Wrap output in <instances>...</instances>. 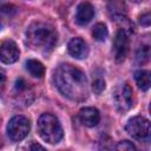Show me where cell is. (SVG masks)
Returning <instances> with one entry per match:
<instances>
[{
  "label": "cell",
  "mask_w": 151,
  "mask_h": 151,
  "mask_svg": "<svg viewBox=\"0 0 151 151\" xmlns=\"http://www.w3.org/2000/svg\"><path fill=\"white\" fill-rule=\"evenodd\" d=\"M53 80L63 96L80 101L87 97V80L84 72L71 64H61L53 73Z\"/></svg>",
  "instance_id": "6da1fadb"
},
{
  "label": "cell",
  "mask_w": 151,
  "mask_h": 151,
  "mask_svg": "<svg viewBox=\"0 0 151 151\" xmlns=\"http://www.w3.org/2000/svg\"><path fill=\"white\" fill-rule=\"evenodd\" d=\"M26 39L33 50L48 52L54 47L58 34L52 25L45 21H34L26 31Z\"/></svg>",
  "instance_id": "7a4b0ae2"
},
{
  "label": "cell",
  "mask_w": 151,
  "mask_h": 151,
  "mask_svg": "<svg viewBox=\"0 0 151 151\" xmlns=\"http://www.w3.org/2000/svg\"><path fill=\"white\" fill-rule=\"evenodd\" d=\"M38 131L40 137L50 143H59L63 138V127L58 118L52 113H42L38 119Z\"/></svg>",
  "instance_id": "3957f363"
},
{
  "label": "cell",
  "mask_w": 151,
  "mask_h": 151,
  "mask_svg": "<svg viewBox=\"0 0 151 151\" xmlns=\"http://www.w3.org/2000/svg\"><path fill=\"white\" fill-rule=\"evenodd\" d=\"M126 132L134 139L139 142H149L151 137V125L150 122L140 116L131 118L125 126Z\"/></svg>",
  "instance_id": "277c9868"
},
{
  "label": "cell",
  "mask_w": 151,
  "mask_h": 151,
  "mask_svg": "<svg viewBox=\"0 0 151 151\" xmlns=\"http://www.w3.org/2000/svg\"><path fill=\"white\" fill-rule=\"evenodd\" d=\"M29 120L24 116H14L7 124V134L11 140L20 142L29 132Z\"/></svg>",
  "instance_id": "5b68a950"
},
{
  "label": "cell",
  "mask_w": 151,
  "mask_h": 151,
  "mask_svg": "<svg viewBox=\"0 0 151 151\" xmlns=\"http://www.w3.org/2000/svg\"><path fill=\"white\" fill-rule=\"evenodd\" d=\"M116 107L120 112H126L133 106V92L129 84H119L113 92Z\"/></svg>",
  "instance_id": "8992f818"
},
{
  "label": "cell",
  "mask_w": 151,
  "mask_h": 151,
  "mask_svg": "<svg viewBox=\"0 0 151 151\" xmlns=\"http://www.w3.org/2000/svg\"><path fill=\"white\" fill-rule=\"evenodd\" d=\"M113 51H114V58L118 63L123 61L129 52V38L126 32L120 28L116 33L114 40H113Z\"/></svg>",
  "instance_id": "52a82bcc"
},
{
  "label": "cell",
  "mask_w": 151,
  "mask_h": 151,
  "mask_svg": "<svg viewBox=\"0 0 151 151\" xmlns=\"http://www.w3.org/2000/svg\"><path fill=\"white\" fill-rule=\"evenodd\" d=\"M20 51L18 45L12 40H5L0 45V61L4 64H13L19 59Z\"/></svg>",
  "instance_id": "ba28073f"
},
{
  "label": "cell",
  "mask_w": 151,
  "mask_h": 151,
  "mask_svg": "<svg viewBox=\"0 0 151 151\" xmlns=\"http://www.w3.org/2000/svg\"><path fill=\"white\" fill-rule=\"evenodd\" d=\"M67 50H68V53L76 59H84L88 54L87 44L81 38L71 39L68 45H67Z\"/></svg>",
  "instance_id": "9c48e42d"
},
{
  "label": "cell",
  "mask_w": 151,
  "mask_h": 151,
  "mask_svg": "<svg viewBox=\"0 0 151 151\" xmlns=\"http://www.w3.org/2000/svg\"><path fill=\"white\" fill-rule=\"evenodd\" d=\"M93 15H94V8H93V6L90 2L85 1V2H81L77 7L76 21L79 25H86V24H88L92 20Z\"/></svg>",
  "instance_id": "30bf717a"
},
{
  "label": "cell",
  "mask_w": 151,
  "mask_h": 151,
  "mask_svg": "<svg viewBox=\"0 0 151 151\" xmlns=\"http://www.w3.org/2000/svg\"><path fill=\"white\" fill-rule=\"evenodd\" d=\"M79 119L85 126L92 127L99 123L100 114L99 111L94 107H83L79 111Z\"/></svg>",
  "instance_id": "8fae6325"
},
{
  "label": "cell",
  "mask_w": 151,
  "mask_h": 151,
  "mask_svg": "<svg viewBox=\"0 0 151 151\" xmlns=\"http://www.w3.org/2000/svg\"><path fill=\"white\" fill-rule=\"evenodd\" d=\"M25 65H26V70L34 78H42V76L45 74V67H44V65L40 61L35 60V59H28Z\"/></svg>",
  "instance_id": "7c38bea8"
},
{
  "label": "cell",
  "mask_w": 151,
  "mask_h": 151,
  "mask_svg": "<svg viewBox=\"0 0 151 151\" xmlns=\"http://www.w3.org/2000/svg\"><path fill=\"white\" fill-rule=\"evenodd\" d=\"M134 79L138 85V87L143 91H146L150 88L151 80H150V72L145 70H139L134 73Z\"/></svg>",
  "instance_id": "4fadbf2b"
},
{
  "label": "cell",
  "mask_w": 151,
  "mask_h": 151,
  "mask_svg": "<svg viewBox=\"0 0 151 151\" xmlns=\"http://www.w3.org/2000/svg\"><path fill=\"white\" fill-rule=\"evenodd\" d=\"M107 34H109V32H107V28H106V26H105L104 24L99 22V24H97V25L93 26L92 35H93V38H94L96 40H98V41H104V40L107 38Z\"/></svg>",
  "instance_id": "5bb4252c"
},
{
  "label": "cell",
  "mask_w": 151,
  "mask_h": 151,
  "mask_svg": "<svg viewBox=\"0 0 151 151\" xmlns=\"http://www.w3.org/2000/svg\"><path fill=\"white\" fill-rule=\"evenodd\" d=\"M149 58H150V46L149 45L142 46L137 53V61L140 64H144L149 60Z\"/></svg>",
  "instance_id": "9a60e30c"
},
{
  "label": "cell",
  "mask_w": 151,
  "mask_h": 151,
  "mask_svg": "<svg viewBox=\"0 0 151 151\" xmlns=\"http://www.w3.org/2000/svg\"><path fill=\"white\" fill-rule=\"evenodd\" d=\"M116 149H117V150H120V151H133V150H136L134 145H133L131 142H129V140L119 142V143L117 144Z\"/></svg>",
  "instance_id": "2e32d148"
},
{
  "label": "cell",
  "mask_w": 151,
  "mask_h": 151,
  "mask_svg": "<svg viewBox=\"0 0 151 151\" xmlns=\"http://www.w3.org/2000/svg\"><path fill=\"white\" fill-rule=\"evenodd\" d=\"M105 88V81L103 79H96L92 84V90L96 93H101Z\"/></svg>",
  "instance_id": "e0dca14e"
},
{
  "label": "cell",
  "mask_w": 151,
  "mask_h": 151,
  "mask_svg": "<svg viewBox=\"0 0 151 151\" xmlns=\"http://www.w3.org/2000/svg\"><path fill=\"white\" fill-rule=\"evenodd\" d=\"M139 24L142 26H150L151 24V15H150V12H145L143 13L140 17H139Z\"/></svg>",
  "instance_id": "ac0fdd59"
},
{
  "label": "cell",
  "mask_w": 151,
  "mask_h": 151,
  "mask_svg": "<svg viewBox=\"0 0 151 151\" xmlns=\"http://www.w3.org/2000/svg\"><path fill=\"white\" fill-rule=\"evenodd\" d=\"M29 149L31 150H44V146H41V145H39V144H33V145H31L29 146Z\"/></svg>",
  "instance_id": "d6986e66"
},
{
  "label": "cell",
  "mask_w": 151,
  "mask_h": 151,
  "mask_svg": "<svg viewBox=\"0 0 151 151\" xmlns=\"http://www.w3.org/2000/svg\"><path fill=\"white\" fill-rule=\"evenodd\" d=\"M131 1H133V2H140L142 0H131Z\"/></svg>",
  "instance_id": "ffe728a7"
}]
</instances>
